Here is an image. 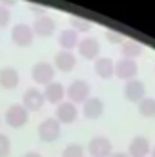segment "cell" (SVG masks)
<instances>
[{
	"label": "cell",
	"mask_w": 155,
	"mask_h": 157,
	"mask_svg": "<svg viewBox=\"0 0 155 157\" xmlns=\"http://www.w3.org/2000/svg\"><path fill=\"white\" fill-rule=\"evenodd\" d=\"M78 55L86 60H95L99 59V53H100V44L99 40L93 39V37H84L82 40H78Z\"/></svg>",
	"instance_id": "9c48e42d"
},
{
	"label": "cell",
	"mask_w": 155,
	"mask_h": 157,
	"mask_svg": "<svg viewBox=\"0 0 155 157\" xmlns=\"http://www.w3.org/2000/svg\"><path fill=\"white\" fill-rule=\"evenodd\" d=\"M120 53L124 59H135L142 53V46L137 40H124L120 44Z\"/></svg>",
	"instance_id": "ffe728a7"
},
{
	"label": "cell",
	"mask_w": 155,
	"mask_h": 157,
	"mask_svg": "<svg viewBox=\"0 0 155 157\" xmlns=\"http://www.w3.org/2000/svg\"><path fill=\"white\" fill-rule=\"evenodd\" d=\"M62 157H84V148H82V144H78V143H70V144L64 148Z\"/></svg>",
	"instance_id": "603a6c76"
},
{
	"label": "cell",
	"mask_w": 155,
	"mask_h": 157,
	"mask_svg": "<svg viewBox=\"0 0 155 157\" xmlns=\"http://www.w3.org/2000/svg\"><path fill=\"white\" fill-rule=\"evenodd\" d=\"M4 119H6L7 126H11V128H22L29 121V112L24 108V104H11L6 110Z\"/></svg>",
	"instance_id": "6da1fadb"
},
{
	"label": "cell",
	"mask_w": 155,
	"mask_h": 157,
	"mask_svg": "<svg viewBox=\"0 0 155 157\" xmlns=\"http://www.w3.org/2000/svg\"><path fill=\"white\" fill-rule=\"evenodd\" d=\"M82 113L86 119H99L104 113V102L99 97H89L82 104Z\"/></svg>",
	"instance_id": "9a60e30c"
},
{
	"label": "cell",
	"mask_w": 155,
	"mask_h": 157,
	"mask_svg": "<svg viewBox=\"0 0 155 157\" xmlns=\"http://www.w3.org/2000/svg\"><path fill=\"white\" fill-rule=\"evenodd\" d=\"M11 152V143H9V137L0 133V157H7Z\"/></svg>",
	"instance_id": "cb8c5ba5"
},
{
	"label": "cell",
	"mask_w": 155,
	"mask_h": 157,
	"mask_svg": "<svg viewBox=\"0 0 155 157\" xmlns=\"http://www.w3.org/2000/svg\"><path fill=\"white\" fill-rule=\"evenodd\" d=\"M150 155H152V157H155V146L152 148V154H150Z\"/></svg>",
	"instance_id": "4dcf8cb0"
},
{
	"label": "cell",
	"mask_w": 155,
	"mask_h": 157,
	"mask_svg": "<svg viewBox=\"0 0 155 157\" xmlns=\"http://www.w3.org/2000/svg\"><path fill=\"white\" fill-rule=\"evenodd\" d=\"M78 117V110L77 104L70 102V101H62L60 104H57V115L55 119L60 124H73Z\"/></svg>",
	"instance_id": "8fae6325"
},
{
	"label": "cell",
	"mask_w": 155,
	"mask_h": 157,
	"mask_svg": "<svg viewBox=\"0 0 155 157\" xmlns=\"http://www.w3.org/2000/svg\"><path fill=\"white\" fill-rule=\"evenodd\" d=\"M75 64H77V57H75L71 51L60 49V51L55 55V68L60 70V71H64V73L71 71V70L75 68Z\"/></svg>",
	"instance_id": "2e32d148"
},
{
	"label": "cell",
	"mask_w": 155,
	"mask_h": 157,
	"mask_svg": "<svg viewBox=\"0 0 155 157\" xmlns=\"http://www.w3.org/2000/svg\"><path fill=\"white\" fill-rule=\"evenodd\" d=\"M9 18H11L9 9L4 7V6H0V28H6V26L9 24Z\"/></svg>",
	"instance_id": "484cf974"
},
{
	"label": "cell",
	"mask_w": 155,
	"mask_h": 157,
	"mask_svg": "<svg viewBox=\"0 0 155 157\" xmlns=\"http://www.w3.org/2000/svg\"><path fill=\"white\" fill-rule=\"evenodd\" d=\"M112 157H130V155L124 154V152H115V154H112Z\"/></svg>",
	"instance_id": "f546056e"
},
{
	"label": "cell",
	"mask_w": 155,
	"mask_h": 157,
	"mask_svg": "<svg viewBox=\"0 0 155 157\" xmlns=\"http://www.w3.org/2000/svg\"><path fill=\"white\" fill-rule=\"evenodd\" d=\"M139 113L142 117H155V99L152 97H144L141 102H139Z\"/></svg>",
	"instance_id": "7402d4cb"
},
{
	"label": "cell",
	"mask_w": 155,
	"mask_h": 157,
	"mask_svg": "<svg viewBox=\"0 0 155 157\" xmlns=\"http://www.w3.org/2000/svg\"><path fill=\"white\" fill-rule=\"evenodd\" d=\"M112 141L108 137H102V135H97L89 141L88 144V154L89 157H112Z\"/></svg>",
	"instance_id": "5b68a950"
},
{
	"label": "cell",
	"mask_w": 155,
	"mask_h": 157,
	"mask_svg": "<svg viewBox=\"0 0 155 157\" xmlns=\"http://www.w3.org/2000/svg\"><path fill=\"white\" fill-rule=\"evenodd\" d=\"M64 97H66V88H64L62 82L53 80V82H49L47 86H44V99H46L47 102H51V104H60V102L64 101Z\"/></svg>",
	"instance_id": "5bb4252c"
},
{
	"label": "cell",
	"mask_w": 155,
	"mask_h": 157,
	"mask_svg": "<svg viewBox=\"0 0 155 157\" xmlns=\"http://www.w3.org/2000/svg\"><path fill=\"white\" fill-rule=\"evenodd\" d=\"M31 78H33L37 84L47 86V84L53 82V78H55V70H53V66H51L49 62H46V60L37 62V64L33 66V70H31Z\"/></svg>",
	"instance_id": "52a82bcc"
},
{
	"label": "cell",
	"mask_w": 155,
	"mask_h": 157,
	"mask_svg": "<svg viewBox=\"0 0 155 157\" xmlns=\"http://www.w3.org/2000/svg\"><path fill=\"white\" fill-rule=\"evenodd\" d=\"M59 44H60L62 49L71 51L73 48L78 46V33L75 29H71V28H70V29H62L60 35H59Z\"/></svg>",
	"instance_id": "d6986e66"
},
{
	"label": "cell",
	"mask_w": 155,
	"mask_h": 157,
	"mask_svg": "<svg viewBox=\"0 0 155 157\" xmlns=\"http://www.w3.org/2000/svg\"><path fill=\"white\" fill-rule=\"evenodd\" d=\"M33 39H35V31L31 26L28 24H15L13 29H11V40L18 46V48H28L33 44Z\"/></svg>",
	"instance_id": "277c9868"
},
{
	"label": "cell",
	"mask_w": 155,
	"mask_h": 157,
	"mask_svg": "<svg viewBox=\"0 0 155 157\" xmlns=\"http://www.w3.org/2000/svg\"><path fill=\"white\" fill-rule=\"evenodd\" d=\"M122 93H124V99H126V101L137 102V104H139V102L146 97V86H144L142 80L133 78V80H128V82L124 84Z\"/></svg>",
	"instance_id": "8992f818"
},
{
	"label": "cell",
	"mask_w": 155,
	"mask_h": 157,
	"mask_svg": "<svg viewBox=\"0 0 155 157\" xmlns=\"http://www.w3.org/2000/svg\"><path fill=\"white\" fill-rule=\"evenodd\" d=\"M106 40H108L110 44H122V42H124V37H122L120 33L113 31V29H106Z\"/></svg>",
	"instance_id": "d4e9b609"
},
{
	"label": "cell",
	"mask_w": 155,
	"mask_h": 157,
	"mask_svg": "<svg viewBox=\"0 0 155 157\" xmlns=\"http://www.w3.org/2000/svg\"><path fill=\"white\" fill-rule=\"evenodd\" d=\"M20 82V75L13 66H6L0 70V86L4 90H15Z\"/></svg>",
	"instance_id": "e0dca14e"
},
{
	"label": "cell",
	"mask_w": 155,
	"mask_h": 157,
	"mask_svg": "<svg viewBox=\"0 0 155 157\" xmlns=\"http://www.w3.org/2000/svg\"><path fill=\"white\" fill-rule=\"evenodd\" d=\"M46 99H44V91H40L39 88H28L24 91L22 97V104L28 112H39L40 108L44 106Z\"/></svg>",
	"instance_id": "ba28073f"
},
{
	"label": "cell",
	"mask_w": 155,
	"mask_h": 157,
	"mask_svg": "<svg viewBox=\"0 0 155 157\" xmlns=\"http://www.w3.org/2000/svg\"><path fill=\"white\" fill-rule=\"evenodd\" d=\"M55 20H53V17H49V15H42V17H35V20H33V31H35V35H39V37H51L53 35V31H55Z\"/></svg>",
	"instance_id": "4fadbf2b"
},
{
	"label": "cell",
	"mask_w": 155,
	"mask_h": 157,
	"mask_svg": "<svg viewBox=\"0 0 155 157\" xmlns=\"http://www.w3.org/2000/svg\"><path fill=\"white\" fill-rule=\"evenodd\" d=\"M22 157H42V155H40L39 152H28V154H24Z\"/></svg>",
	"instance_id": "f1b7e54d"
},
{
	"label": "cell",
	"mask_w": 155,
	"mask_h": 157,
	"mask_svg": "<svg viewBox=\"0 0 155 157\" xmlns=\"http://www.w3.org/2000/svg\"><path fill=\"white\" fill-rule=\"evenodd\" d=\"M137 71H139V66L133 59H120L115 62V75L122 80H133L137 77Z\"/></svg>",
	"instance_id": "30bf717a"
},
{
	"label": "cell",
	"mask_w": 155,
	"mask_h": 157,
	"mask_svg": "<svg viewBox=\"0 0 155 157\" xmlns=\"http://www.w3.org/2000/svg\"><path fill=\"white\" fill-rule=\"evenodd\" d=\"M31 11H33L37 17H42V15H46V9H44V7H40V6H35V4L31 6Z\"/></svg>",
	"instance_id": "4316f807"
},
{
	"label": "cell",
	"mask_w": 155,
	"mask_h": 157,
	"mask_svg": "<svg viewBox=\"0 0 155 157\" xmlns=\"http://www.w3.org/2000/svg\"><path fill=\"white\" fill-rule=\"evenodd\" d=\"M93 70H95V73L100 78H112L115 75V62L110 57H99L95 60Z\"/></svg>",
	"instance_id": "ac0fdd59"
},
{
	"label": "cell",
	"mask_w": 155,
	"mask_h": 157,
	"mask_svg": "<svg viewBox=\"0 0 155 157\" xmlns=\"http://www.w3.org/2000/svg\"><path fill=\"white\" fill-rule=\"evenodd\" d=\"M13 4H15V0H0V6H4V7L6 6H13Z\"/></svg>",
	"instance_id": "83f0119b"
},
{
	"label": "cell",
	"mask_w": 155,
	"mask_h": 157,
	"mask_svg": "<svg viewBox=\"0 0 155 157\" xmlns=\"http://www.w3.org/2000/svg\"><path fill=\"white\" fill-rule=\"evenodd\" d=\"M37 132H39V137L44 143H53L60 137V122L55 117H47L39 124Z\"/></svg>",
	"instance_id": "3957f363"
},
{
	"label": "cell",
	"mask_w": 155,
	"mask_h": 157,
	"mask_svg": "<svg viewBox=\"0 0 155 157\" xmlns=\"http://www.w3.org/2000/svg\"><path fill=\"white\" fill-rule=\"evenodd\" d=\"M150 154H152V144H150L148 137L137 135L131 139V143L128 146V155L130 157H148Z\"/></svg>",
	"instance_id": "7c38bea8"
},
{
	"label": "cell",
	"mask_w": 155,
	"mask_h": 157,
	"mask_svg": "<svg viewBox=\"0 0 155 157\" xmlns=\"http://www.w3.org/2000/svg\"><path fill=\"white\" fill-rule=\"evenodd\" d=\"M71 29H75L77 33H88L91 29V22L84 17H78V15H71Z\"/></svg>",
	"instance_id": "44dd1931"
},
{
	"label": "cell",
	"mask_w": 155,
	"mask_h": 157,
	"mask_svg": "<svg viewBox=\"0 0 155 157\" xmlns=\"http://www.w3.org/2000/svg\"><path fill=\"white\" fill-rule=\"evenodd\" d=\"M89 93H91V90H89V84L86 82V80H73L70 86H68V90H66V95H68V99H70V102H73V104H78V102H86L88 99H89Z\"/></svg>",
	"instance_id": "7a4b0ae2"
}]
</instances>
